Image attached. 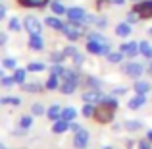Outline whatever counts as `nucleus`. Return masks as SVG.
Wrapping results in <instances>:
<instances>
[{
    "label": "nucleus",
    "mask_w": 152,
    "mask_h": 149,
    "mask_svg": "<svg viewBox=\"0 0 152 149\" xmlns=\"http://www.w3.org/2000/svg\"><path fill=\"white\" fill-rule=\"evenodd\" d=\"M75 87H77V82H73V79H64V83H62V93H66V95H69V93H73L75 91Z\"/></svg>",
    "instance_id": "nucleus-18"
},
{
    "label": "nucleus",
    "mask_w": 152,
    "mask_h": 149,
    "mask_svg": "<svg viewBox=\"0 0 152 149\" xmlns=\"http://www.w3.org/2000/svg\"><path fill=\"white\" fill-rule=\"evenodd\" d=\"M29 49L31 50H42L45 49V41L41 35H31L29 37Z\"/></svg>",
    "instance_id": "nucleus-15"
},
{
    "label": "nucleus",
    "mask_w": 152,
    "mask_h": 149,
    "mask_svg": "<svg viewBox=\"0 0 152 149\" xmlns=\"http://www.w3.org/2000/svg\"><path fill=\"white\" fill-rule=\"evenodd\" d=\"M64 72H66V68H64L62 64H58V62H54V66L50 68V74L52 76H64Z\"/></svg>",
    "instance_id": "nucleus-26"
},
{
    "label": "nucleus",
    "mask_w": 152,
    "mask_h": 149,
    "mask_svg": "<svg viewBox=\"0 0 152 149\" xmlns=\"http://www.w3.org/2000/svg\"><path fill=\"white\" fill-rule=\"evenodd\" d=\"M58 87V76H52L50 74V78H48V82H46V89H56Z\"/></svg>",
    "instance_id": "nucleus-29"
},
{
    "label": "nucleus",
    "mask_w": 152,
    "mask_h": 149,
    "mask_svg": "<svg viewBox=\"0 0 152 149\" xmlns=\"http://www.w3.org/2000/svg\"><path fill=\"white\" fill-rule=\"evenodd\" d=\"M139 50H141V54L145 56V58L152 60V45L148 41H141V43H139Z\"/></svg>",
    "instance_id": "nucleus-17"
},
{
    "label": "nucleus",
    "mask_w": 152,
    "mask_h": 149,
    "mask_svg": "<svg viewBox=\"0 0 152 149\" xmlns=\"http://www.w3.org/2000/svg\"><path fill=\"white\" fill-rule=\"evenodd\" d=\"M114 110H115L114 107H110V105H104V103H102V107H98L96 110H94V116H96L98 122H110L112 116H114Z\"/></svg>",
    "instance_id": "nucleus-4"
},
{
    "label": "nucleus",
    "mask_w": 152,
    "mask_h": 149,
    "mask_svg": "<svg viewBox=\"0 0 152 149\" xmlns=\"http://www.w3.org/2000/svg\"><path fill=\"white\" fill-rule=\"evenodd\" d=\"M69 124H71V122H67V120L60 118V120H56V124H54V128H52V130H54L56 134H62V132H66L67 128H69Z\"/></svg>",
    "instance_id": "nucleus-20"
},
{
    "label": "nucleus",
    "mask_w": 152,
    "mask_h": 149,
    "mask_svg": "<svg viewBox=\"0 0 152 149\" xmlns=\"http://www.w3.org/2000/svg\"><path fill=\"white\" fill-rule=\"evenodd\" d=\"M45 23L48 27H52V29H56V31H62L64 29V23L60 21V18H52V16H50V18L45 19Z\"/></svg>",
    "instance_id": "nucleus-19"
},
{
    "label": "nucleus",
    "mask_w": 152,
    "mask_h": 149,
    "mask_svg": "<svg viewBox=\"0 0 152 149\" xmlns=\"http://www.w3.org/2000/svg\"><path fill=\"white\" fill-rule=\"evenodd\" d=\"M14 83H15L14 78H2V79H0V85H2V87H12Z\"/></svg>",
    "instance_id": "nucleus-36"
},
{
    "label": "nucleus",
    "mask_w": 152,
    "mask_h": 149,
    "mask_svg": "<svg viewBox=\"0 0 152 149\" xmlns=\"http://www.w3.org/2000/svg\"><path fill=\"white\" fill-rule=\"evenodd\" d=\"M83 60H85V58H83V54H79V52L73 56V62H75V66H81V64H83Z\"/></svg>",
    "instance_id": "nucleus-41"
},
{
    "label": "nucleus",
    "mask_w": 152,
    "mask_h": 149,
    "mask_svg": "<svg viewBox=\"0 0 152 149\" xmlns=\"http://www.w3.org/2000/svg\"><path fill=\"white\" fill-rule=\"evenodd\" d=\"M87 143H89V132H87V130H81V128H79V130L75 132L73 145L77 147V149H83V147L87 145Z\"/></svg>",
    "instance_id": "nucleus-9"
},
{
    "label": "nucleus",
    "mask_w": 152,
    "mask_h": 149,
    "mask_svg": "<svg viewBox=\"0 0 152 149\" xmlns=\"http://www.w3.org/2000/svg\"><path fill=\"white\" fill-rule=\"evenodd\" d=\"M64 54H66V56H71V58H73V56L77 54V49H75V47H67V49H64Z\"/></svg>",
    "instance_id": "nucleus-39"
},
{
    "label": "nucleus",
    "mask_w": 152,
    "mask_h": 149,
    "mask_svg": "<svg viewBox=\"0 0 152 149\" xmlns=\"http://www.w3.org/2000/svg\"><path fill=\"white\" fill-rule=\"evenodd\" d=\"M137 19H141V18L137 16V12L131 10L129 14H127V23H131V25H133V23H137Z\"/></svg>",
    "instance_id": "nucleus-34"
},
{
    "label": "nucleus",
    "mask_w": 152,
    "mask_h": 149,
    "mask_svg": "<svg viewBox=\"0 0 152 149\" xmlns=\"http://www.w3.org/2000/svg\"><path fill=\"white\" fill-rule=\"evenodd\" d=\"M50 0H18V4L23 6V8H42Z\"/></svg>",
    "instance_id": "nucleus-14"
},
{
    "label": "nucleus",
    "mask_w": 152,
    "mask_h": 149,
    "mask_svg": "<svg viewBox=\"0 0 152 149\" xmlns=\"http://www.w3.org/2000/svg\"><path fill=\"white\" fill-rule=\"evenodd\" d=\"M94 114V107L93 103H87L85 107H83V116H93Z\"/></svg>",
    "instance_id": "nucleus-31"
},
{
    "label": "nucleus",
    "mask_w": 152,
    "mask_h": 149,
    "mask_svg": "<svg viewBox=\"0 0 152 149\" xmlns=\"http://www.w3.org/2000/svg\"><path fill=\"white\" fill-rule=\"evenodd\" d=\"M10 29L12 31H19V29H21V23H19L18 18H12L10 19Z\"/></svg>",
    "instance_id": "nucleus-32"
},
{
    "label": "nucleus",
    "mask_w": 152,
    "mask_h": 149,
    "mask_svg": "<svg viewBox=\"0 0 152 149\" xmlns=\"http://www.w3.org/2000/svg\"><path fill=\"white\" fill-rule=\"evenodd\" d=\"M66 16H67L69 21H75V23H81V25H83V19H85L87 12L83 10V8H67Z\"/></svg>",
    "instance_id": "nucleus-8"
},
{
    "label": "nucleus",
    "mask_w": 152,
    "mask_h": 149,
    "mask_svg": "<svg viewBox=\"0 0 152 149\" xmlns=\"http://www.w3.org/2000/svg\"><path fill=\"white\" fill-rule=\"evenodd\" d=\"M2 66L4 68H10V70H15V60L14 58H4L2 60Z\"/></svg>",
    "instance_id": "nucleus-33"
},
{
    "label": "nucleus",
    "mask_w": 152,
    "mask_h": 149,
    "mask_svg": "<svg viewBox=\"0 0 152 149\" xmlns=\"http://www.w3.org/2000/svg\"><path fill=\"white\" fill-rule=\"evenodd\" d=\"M125 87H118V89H114V95H123V93H125Z\"/></svg>",
    "instance_id": "nucleus-45"
},
{
    "label": "nucleus",
    "mask_w": 152,
    "mask_h": 149,
    "mask_svg": "<svg viewBox=\"0 0 152 149\" xmlns=\"http://www.w3.org/2000/svg\"><path fill=\"white\" fill-rule=\"evenodd\" d=\"M50 8H52V14H54V16H66V12H67V8L64 6L60 0H52Z\"/></svg>",
    "instance_id": "nucleus-16"
},
{
    "label": "nucleus",
    "mask_w": 152,
    "mask_h": 149,
    "mask_svg": "<svg viewBox=\"0 0 152 149\" xmlns=\"http://www.w3.org/2000/svg\"><path fill=\"white\" fill-rule=\"evenodd\" d=\"M89 41H96V43H102V45H110V41H108L106 37H104L102 33H89Z\"/></svg>",
    "instance_id": "nucleus-24"
},
{
    "label": "nucleus",
    "mask_w": 152,
    "mask_h": 149,
    "mask_svg": "<svg viewBox=\"0 0 152 149\" xmlns=\"http://www.w3.org/2000/svg\"><path fill=\"white\" fill-rule=\"evenodd\" d=\"M148 70L152 72V60H150V64H148Z\"/></svg>",
    "instance_id": "nucleus-51"
},
{
    "label": "nucleus",
    "mask_w": 152,
    "mask_h": 149,
    "mask_svg": "<svg viewBox=\"0 0 152 149\" xmlns=\"http://www.w3.org/2000/svg\"><path fill=\"white\" fill-rule=\"evenodd\" d=\"M64 35H66L69 41H77L79 37L83 35V27H81V23H75V21H67V23H64Z\"/></svg>",
    "instance_id": "nucleus-1"
},
{
    "label": "nucleus",
    "mask_w": 152,
    "mask_h": 149,
    "mask_svg": "<svg viewBox=\"0 0 152 149\" xmlns=\"http://www.w3.org/2000/svg\"><path fill=\"white\" fill-rule=\"evenodd\" d=\"M0 103H4V105H6V103H10V105H19V99H2Z\"/></svg>",
    "instance_id": "nucleus-43"
},
{
    "label": "nucleus",
    "mask_w": 152,
    "mask_h": 149,
    "mask_svg": "<svg viewBox=\"0 0 152 149\" xmlns=\"http://www.w3.org/2000/svg\"><path fill=\"white\" fill-rule=\"evenodd\" d=\"M46 114H48V118H50V120H60V116H62V108H60L58 105H52V107L48 108V112H46Z\"/></svg>",
    "instance_id": "nucleus-22"
},
{
    "label": "nucleus",
    "mask_w": 152,
    "mask_h": 149,
    "mask_svg": "<svg viewBox=\"0 0 152 149\" xmlns=\"http://www.w3.org/2000/svg\"><path fill=\"white\" fill-rule=\"evenodd\" d=\"M104 149H112V147H104Z\"/></svg>",
    "instance_id": "nucleus-53"
},
{
    "label": "nucleus",
    "mask_w": 152,
    "mask_h": 149,
    "mask_svg": "<svg viewBox=\"0 0 152 149\" xmlns=\"http://www.w3.org/2000/svg\"><path fill=\"white\" fill-rule=\"evenodd\" d=\"M133 12H137V16L141 19H150L152 18V0H141V2H135Z\"/></svg>",
    "instance_id": "nucleus-2"
},
{
    "label": "nucleus",
    "mask_w": 152,
    "mask_h": 149,
    "mask_svg": "<svg viewBox=\"0 0 152 149\" xmlns=\"http://www.w3.org/2000/svg\"><path fill=\"white\" fill-rule=\"evenodd\" d=\"M146 33H148V35H150V37H152V27H148V31H146Z\"/></svg>",
    "instance_id": "nucleus-50"
},
{
    "label": "nucleus",
    "mask_w": 152,
    "mask_h": 149,
    "mask_svg": "<svg viewBox=\"0 0 152 149\" xmlns=\"http://www.w3.org/2000/svg\"><path fill=\"white\" fill-rule=\"evenodd\" d=\"M146 138H148V142H152V130H148V134H146Z\"/></svg>",
    "instance_id": "nucleus-49"
},
{
    "label": "nucleus",
    "mask_w": 152,
    "mask_h": 149,
    "mask_svg": "<svg viewBox=\"0 0 152 149\" xmlns=\"http://www.w3.org/2000/svg\"><path fill=\"white\" fill-rule=\"evenodd\" d=\"M94 25H98V27H106L108 25V21L104 18H96V23H94Z\"/></svg>",
    "instance_id": "nucleus-42"
},
{
    "label": "nucleus",
    "mask_w": 152,
    "mask_h": 149,
    "mask_svg": "<svg viewBox=\"0 0 152 149\" xmlns=\"http://www.w3.org/2000/svg\"><path fill=\"white\" fill-rule=\"evenodd\" d=\"M139 149H150L148 142H141V143H139Z\"/></svg>",
    "instance_id": "nucleus-47"
},
{
    "label": "nucleus",
    "mask_w": 152,
    "mask_h": 149,
    "mask_svg": "<svg viewBox=\"0 0 152 149\" xmlns=\"http://www.w3.org/2000/svg\"><path fill=\"white\" fill-rule=\"evenodd\" d=\"M31 112H33V114L35 116H41L42 114V112H45V108H42V105H33V107H31Z\"/></svg>",
    "instance_id": "nucleus-35"
},
{
    "label": "nucleus",
    "mask_w": 152,
    "mask_h": 149,
    "mask_svg": "<svg viewBox=\"0 0 152 149\" xmlns=\"http://www.w3.org/2000/svg\"><path fill=\"white\" fill-rule=\"evenodd\" d=\"M131 23H127V21H121V23H118V25H115V35H118V37H129L131 35Z\"/></svg>",
    "instance_id": "nucleus-13"
},
{
    "label": "nucleus",
    "mask_w": 152,
    "mask_h": 149,
    "mask_svg": "<svg viewBox=\"0 0 152 149\" xmlns=\"http://www.w3.org/2000/svg\"><path fill=\"white\" fill-rule=\"evenodd\" d=\"M25 74H27V72L23 70V68H15V72H14L15 83H23V82H25Z\"/></svg>",
    "instance_id": "nucleus-25"
},
{
    "label": "nucleus",
    "mask_w": 152,
    "mask_h": 149,
    "mask_svg": "<svg viewBox=\"0 0 152 149\" xmlns=\"http://www.w3.org/2000/svg\"><path fill=\"white\" fill-rule=\"evenodd\" d=\"M23 89L29 91V93H35V91H41L42 85H41V83H25V85H23Z\"/></svg>",
    "instance_id": "nucleus-27"
},
{
    "label": "nucleus",
    "mask_w": 152,
    "mask_h": 149,
    "mask_svg": "<svg viewBox=\"0 0 152 149\" xmlns=\"http://www.w3.org/2000/svg\"><path fill=\"white\" fill-rule=\"evenodd\" d=\"M110 2H112V4H115V6H123L127 0H110Z\"/></svg>",
    "instance_id": "nucleus-46"
},
{
    "label": "nucleus",
    "mask_w": 152,
    "mask_h": 149,
    "mask_svg": "<svg viewBox=\"0 0 152 149\" xmlns=\"http://www.w3.org/2000/svg\"><path fill=\"white\" fill-rule=\"evenodd\" d=\"M27 70L29 72H42L45 70V64L42 62H31L29 66H27Z\"/></svg>",
    "instance_id": "nucleus-28"
},
{
    "label": "nucleus",
    "mask_w": 152,
    "mask_h": 149,
    "mask_svg": "<svg viewBox=\"0 0 152 149\" xmlns=\"http://www.w3.org/2000/svg\"><path fill=\"white\" fill-rule=\"evenodd\" d=\"M133 89H135V93H139V95H146V93L152 89V87H150L148 82H145V79H135Z\"/></svg>",
    "instance_id": "nucleus-12"
},
{
    "label": "nucleus",
    "mask_w": 152,
    "mask_h": 149,
    "mask_svg": "<svg viewBox=\"0 0 152 149\" xmlns=\"http://www.w3.org/2000/svg\"><path fill=\"white\" fill-rule=\"evenodd\" d=\"M8 41V37H6V35H4V33H0V45H4V43H6Z\"/></svg>",
    "instance_id": "nucleus-48"
},
{
    "label": "nucleus",
    "mask_w": 152,
    "mask_h": 149,
    "mask_svg": "<svg viewBox=\"0 0 152 149\" xmlns=\"http://www.w3.org/2000/svg\"><path fill=\"white\" fill-rule=\"evenodd\" d=\"M4 18H6V6L0 4V19H4Z\"/></svg>",
    "instance_id": "nucleus-44"
},
{
    "label": "nucleus",
    "mask_w": 152,
    "mask_h": 149,
    "mask_svg": "<svg viewBox=\"0 0 152 149\" xmlns=\"http://www.w3.org/2000/svg\"><path fill=\"white\" fill-rule=\"evenodd\" d=\"M125 128H127V130H139V128H141V122H137V120H129V122L125 124Z\"/></svg>",
    "instance_id": "nucleus-37"
},
{
    "label": "nucleus",
    "mask_w": 152,
    "mask_h": 149,
    "mask_svg": "<svg viewBox=\"0 0 152 149\" xmlns=\"http://www.w3.org/2000/svg\"><path fill=\"white\" fill-rule=\"evenodd\" d=\"M145 103H146V95H135L133 99H129V103H127V107L131 108V110H137V108H141V107H145Z\"/></svg>",
    "instance_id": "nucleus-11"
},
{
    "label": "nucleus",
    "mask_w": 152,
    "mask_h": 149,
    "mask_svg": "<svg viewBox=\"0 0 152 149\" xmlns=\"http://www.w3.org/2000/svg\"><path fill=\"white\" fill-rule=\"evenodd\" d=\"M77 116V112H75V108H71V107H67V108H64L62 110V116L60 118H64V120H67V122H71V120Z\"/></svg>",
    "instance_id": "nucleus-23"
},
{
    "label": "nucleus",
    "mask_w": 152,
    "mask_h": 149,
    "mask_svg": "<svg viewBox=\"0 0 152 149\" xmlns=\"http://www.w3.org/2000/svg\"><path fill=\"white\" fill-rule=\"evenodd\" d=\"M87 50L94 56H108L110 52V45H102V43H96V41H89L87 43Z\"/></svg>",
    "instance_id": "nucleus-5"
},
{
    "label": "nucleus",
    "mask_w": 152,
    "mask_h": 149,
    "mask_svg": "<svg viewBox=\"0 0 152 149\" xmlns=\"http://www.w3.org/2000/svg\"><path fill=\"white\" fill-rule=\"evenodd\" d=\"M0 149H6V145H2V143H0Z\"/></svg>",
    "instance_id": "nucleus-52"
},
{
    "label": "nucleus",
    "mask_w": 152,
    "mask_h": 149,
    "mask_svg": "<svg viewBox=\"0 0 152 149\" xmlns=\"http://www.w3.org/2000/svg\"><path fill=\"white\" fill-rule=\"evenodd\" d=\"M123 56H125V54H123L121 50H118V52H112V50H110L106 58H108V62H112V64H119V62L123 60Z\"/></svg>",
    "instance_id": "nucleus-21"
},
{
    "label": "nucleus",
    "mask_w": 152,
    "mask_h": 149,
    "mask_svg": "<svg viewBox=\"0 0 152 149\" xmlns=\"http://www.w3.org/2000/svg\"><path fill=\"white\" fill-rule=\"evenodd\" d=\"M64 52H54V54H50V58L54 60V62H58V64H62V60H64Z\"/></svg>",
    "instance_id": "nucleus-38"
},
{
    "label": "nucleus",
    "mask_w": 152,
    "mask_h": 149,
    "mask_svg": "<svg viewBox=\"0 0 152 149\" xmlns=\"http://www.w3.org/2000/svg\"><path fill=\"white\" fill-rule=\"evenodd\" d=\"M64 79H73V82H79V78H77V74H75L73 70H66L64 72V76H62Z\"/></svg>",
    "instance_id": "nucleus-30"
},
{
    "label": "nucleus",
    "mask_w": 152,
    "mask_h": 149,
    "mask_svg": "<svg viewBox=\"0 0 152 149\" xmlns=\"http://www.w3.org/2000/svg\"><path fill=\"white\" fill-rule=\"evenodd\" d=\"M123 72H125L129 78L139 79L142 76V72H145V66H142L141 62H127L125 66H123Z\"/></svg>",
    "instance_id": "nucleus-3"
},
{
    "label": "nucleus",
    "mask_w": 152,
    "mask_h": 149,
    "mask_svg": "<svg viewBox=\"0 0 152 149\" xmlns=\"http://www.w3.org/2000/svg\"><path fill=\"white\" fill-rule=\"evenodd\" d=\"M102 97L104 95L98 89H91V91H85V93H83V101H85V103H93V105L98 103V101H102Z\"/></svg>",
    "instance_id": "nucleus-10"
},
{
    "label": "nucleus",
    "mask_w": 152,
    "mask_h": 149,
    "mask_svg": "<svg viewBox=\"0 0 152 149\" xmlns=\"http://www.w3.org/2000/svg\"><path fill=\"white\" fill-rule=\"evenodd\" d=\"M119 50H121L125 56H129V58H135L137 54H141V50H139V43H135V41L121 43V45H119Z\"/></svg>",
    "instance_id": "nucleus-7"
},
{
    "label": "nucleus",
    "mask_w": 152,
    "mask_h": 149,
    "mask_svg": "<svg viewBox=\"0 0 152 149\" xmlns=\"http://www.w3.org/2000/svg\"><path fill=\"white\" fill-rule=\"evenodd\" d=\"M23 25H25V29L29 31L31 35H41V31H42L41 21H39V19L35 18V16H27L25 21H23Z\"/></svg>",
    "instance_id": "nucleus-6"
},
{
    "label": "nucleus",
    "mask_w": 152,
    "mask_h": 149,
    "mask_svg": "<svg viewBox=\"0 0 152 149\" xmlns=\"http://www.w3.org/2000/svg\"><path fill=\"white\" fill-rule=\"evenodd\" d=\"M31 122H33V120H31V116H23L19 124H21V128H29V126H31Z\"/></svg>",
    "instance_id": "nucleus-40"
}]
</instances>
